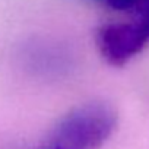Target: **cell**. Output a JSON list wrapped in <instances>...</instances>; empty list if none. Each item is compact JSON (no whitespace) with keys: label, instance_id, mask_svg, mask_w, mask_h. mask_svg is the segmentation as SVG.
Wrapping results in <instances>:
<instances>
[{"label":"cell","instance_id":"cell-2","mask_svg":"<svg viewBox=\"0 0 149 149\" xmlns=\"http://www.w3.org/2000/svg\"><path fill=\"white\" fill-rule=\"evenodd\" d=\"M95 44L108 64H127L149 47V12L111 16L97 28Z\"/></svg>","mask_w":149,"mask_h":149},{"label":"cell","instance_id":"cell-1","mask_svg":"<svg viewBox=\"0 0 149 149\" xmlns=\"http://www.w3.org/2000/svg\"><path fill=\"white\" fill-rule=\"evenodd\" d=\"M117 121V110L104 100L79 104L56 121L38 149H101Z\"/></svg>","mask_w":149,"mask_h":149},{"label":"cell","instance_id":"cell-3","mask_svg":"<svg viewBox=\"0 0 149 149\" xmlns=\"http://www.w3.org/2000/svg\"><path fill=\"white\" fill-rule=\"evenodd\" d=\"M114 16H129L149 12V0H92Z\"/></svg>","mask_w":149,"mask_h":149}]
</instances>
